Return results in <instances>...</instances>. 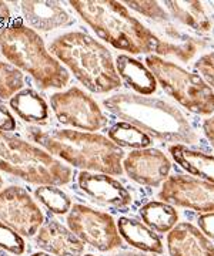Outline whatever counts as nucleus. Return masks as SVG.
<instances>
[{"mask_svg": "<svg viewBox=\"0 0 214 256\" xmlns=\"http://www.w3.org/2000/svg\"><path fill=\"white\" fill-rule=\"evenodd\" d=\"M26 134L49 154L82 171L113 176L123 174V150L102 134L39 127H29Z\"/></svg>", "mask_w": 214, "mask_h": 256, "instance_id": "1", "label": "nucleus"}, {"mask_svg": "<svg viewBox=\"0 0 214 256\" xmlns=\"http://www.w3.org/2000/svg\"><path fill=\"white\" fill-rule=\"evenodd\" d=\"M103 107L114 117L141 130L150 138L180 146H191L198 140L183 112L167 101L120 92L103 100Z\"/></svg>", "mask_w": 214, "mask_h": 256, "instance_id": "2", "label": "nucleus"}, {"mask_svg": "<svg viewBox=\"0 0 214 256\" xmlns=\"http://www.w3.org/2000/svg\"><path fill=\"white\" fill-rule=\"evenodd\" d=\"M49 52L89 92L104 94L121 87L112 53L84 32H69L56 37L50 43Z\"/></svg>", "mask_w": 214, "mask_h": 256, "instance_id": "3", "label": "nucleus"}, {"mask_svg": "<svg viewBox=\"0 0 214 256\" xmlns=\"http://www.w3.org/2000/svg\"><path fill=\"white\" fill-rule=\"evenodd\" d=\"M70 6L102 40L130 54L154 53L156 37L120 2L72 0Z\"/></svg>", "mask_w": 214, "mask_h": 256, "instance_id": "4", "label": "nucleus"}, {"mask_svg": "<svg viewBox=\"0 0 214 256\" xmlns=\"http://www.w3.org/2000/svg\"><path fill=\"white\" fill-rule=\"evenodd\" d=\"M0 50L12 66L28 73L42 88H63L70 74L45 46L36 30L22 22H10L0 28Z\"/></svg>", "mask_w": 214, "mask_h": 256, "instance_id": "5", "label": "nucleus"}, {"mask_svg": "<svg viewBox=\"0 0 214 256\" xmlns=\"http://www.w3.org/2000/svg\"><path fill=\"white\" fill-rule=\"evenodd\" d=\"M0 171L35 185L62 186L72 181V168L39 146L0 131Z\"/></svg>", "mask_w": 214, "mask_h": 256, "instance_id": "6", "label": "nucleus"}, {"mask_svg": "<svg viewBox=\"0 0 214 256\" xmlns=\"http://www.w3.org/2000/svg\"><path fill=\"white\" fill-rule=\"evenodd\" d=\"M146 66L163 90L184 108L200 116L213 114V88L200 76L190 73L171 62H166L160 56H147Z\"/></svg>", "mask_w": 214, "mask_h": 256, "instance_id": "7", "label": "nucleus"}, {"mask_svg": "<svg viewBox=\"0 0 214 256\" xmlns=\"http://www.w3.org/2000/svg\"><path fill=\"white\" fill-rule=\"evenodd\" d=\"M124 4L144 16L154 26L156 32H151L157 40L154 53L173 56L181 62L191 60L197 53L198 43L195 38L188 36L181 28H177L176 20L163 6H160L158 2H126Z\"/></svg>", "mask_w": 214, "mask_h": 256, "instance_id": "8", "label": "nucleus"}, {"mask_svg": "<svg viewBox=\"0 0 214 256\" xmlns=\"http://www.w3.org/2000/svg\"><path fill=\"white\" fill-rule=\"evenodd\" d=\"M67 228L83 244L100 252H110L121 246L117 224L112 216L83 204H75L67 214Z\"/></svg>", "mask_w": 214, "mask_h": 256, "instance_id": "9", "label": "nucleus"}, {"mask_svg": "<svg viewBox=\"0 0 214 256\" xmlns=\"http://www.w3.org/2000/svg\"><path fill=\"white\" fill-rule=\"evenodd\" d=\"M50 107L59 122L69 127L96 132L107 126V118L99 104L79 87L52 94Z\"/></svg>", "mask_w": 214, "mask_h": 256, "instance_id": "10", "label": "nucleus"}, {"mask_svg": "<svg viewBox=\"0 0 214 256\" xmlns=\"http://www.w3.org/2000/svg\"><path fill=\"white\" fill-rule=\"evenodd\" d=\"M0 222L32 238L45 224V215L26 190L8 186L0 191Z\"/></svg>", "mask_w": 214, "mask_h": 256, "instance_id": "11", "label": "nucleus"}, {"mask_svg": "<svg viewBox=\"0 0 214 256\" xmlns=\"http://www.w3.org/2000/svg\"><path fill=\"white\" fill-rule=\"evenodd\" d=\"M158 198L200 214L214 212V184L187 175H173L163 182Z\"/></svg>", "mask_w": 214, "mask_h": 256, "instance_id": "12", "label": "nucleus"}, {"mask_svg": "<svg viewBox=\"0 0 214 256\" xmlns=\"http://www.w3.org/2000/svg\"><path fill=\"white\" fill-rule=\"evenodd\" d=\"M171 162L161 151L154 148L134 150L123 161V171L134 182L156 188L168 178Z\"/></svg>", "mask_w": 214, "mask_h": 256, "instance_id": "13", "label": "nucleus"}, {"mask_svg": "<svg viewBox=\"0 0 214 256\" xmlns=\"http://www.w3.org/2000/svg\"><path fill=\"white\" fill-rule=\"evenodd\" d=\"M77 184L79 188L97 204L114 208H126L130 205V192L110 175L82 171L77 176Z\"/></svg>", "mask_w": 214, "mask_h": 256, "instance_id": "14", "label": "nucleus"}, {"mask_svg": "<svg viewBox=\"0 0 214 256\" xmlns=\"http://www.w3.org/2000/svg\"><path fill=\"white\" fill-rule=\"evenodd\" d=\"M36 245L55 256H83L84 244L56 220H47L36 234Z\"/></svg>", "mask_w": 214, "mask_h": 256, "instance_id": "15", "label": "nucleus"}, {"mask_svg": "<svg viewBox=\"0 0 214 256\" xmlns=\"http://www.w3.org/2000/svg\"><path fill=\"white\" fill-rule=\"evenodd\" d=\"M23 18L36 32H52L72 24V18L59 2L29 0L20 3Z\"/></svg>", "mask_w": 214, "mask_h": 256, "instance_id": "16", "label": "nucleus"}, {"mask_svg": "<svg viewBox=\"0 0 214 256\" xmlns=\"http://www.w3.org/2000/svg\"><path fill=\"white\" fill-rule=\"evenodd\" d=\"M170 256H214V245L190 222L177 224L167 235Z\"/></svg>", "mask_w": 214, "mask_h": 256, "instance_id": "17", "label": "nucleus"}, {"mask_svg": "<svg viewBox=\"0 0 214 256\" xmlns=\"http://www.w3.org/2000/svg\"><path fill=\"white\" fill-rule=\"evenodd\" d=\"M116 70L123 82L139 96H150L157 90V82L147 66L130 56H117Z\"/></svg>", "mask_w": 214, "mask_h": 256, "instance_id": "18", "label": "nucleus"}, {"mask_svg": "<svg viewBox=\"0 0 214 256\" xmlns=\"http://www.w3.org/2000/svg\"><path fill=\"white\" fill-rule=\"evenodd\" d=\"M117 224V229L120 236L129 245L133 248L139 249L140 252H146V254H157L161 255L164 248L163 242L158 238V235L150 229L146 224L134 220V218H126L121 216Z\"/></svg>", "mask_w": 214, "mask_h": 256, "instance_id": "19", "label": "nucleus"}, {"mask_svg": "<svg viewBox=\"0 0 214 256\" xmlns=\"http://www.w3.org/2000/svg\"><path fill=\"white\" fill-rule=\"evenodd\" d=\"M170 154L177 164L188 174L203 178L207 182L214 184V156L190 150L186 146L174 144L170 146Z\"/></svg>", "mask_w": 214, "mask_h": 256, "instance_id": "20", "label": "nucleus"}, {"mask_svg": "<svg viewBox=\"0 0 214 256\" xmlns=\"http://www.w3.org/2000/svg\"><path fill=\"white\" fill-rule=\"evenodd\" d=\"M10 108L25 122L40 124L49 120V106L46 100L35 90L23 88L9 101Z\"/></svg>", "mask_w": 214, "mask_h": 256, "instance_id": "21", "label": "nucleus"}, {"mask_svg": "<svg viewBox=\"0 0 214 256\" xmlns=\"http://www.w3.org/2000/svg\"><path fill=\"white\" fill-rule=\"evenodd\" d=\"M170 16L180 24L191 28L195 32L205 33L211 28L200 2H164Z\"/></svg>", "mask_w": 214, "mask_h": 256, "instance_id": "22", "label": "nucleus"}, {"mask_svg": "<svg viewBox=\"0 0 214 256\" xmlns=\"http://www.w3.org/2000/svg\"><path fill=\"white\" fill-rule=\"evenodd\" d=\"M143 224L158 234H166L178 222V214L173 205L163 201H150L140 208Z\"/></svg>", "mask_w": 214, "mask_h": 256, "instance_id": "23", "label": "nucleus"}, {"mask_svg": "<svg viewBox=\"0 0 214 256\" xmlns=\"http://www.w3.org/2000/svg\"><path fill=\"white\" fill-rule=\"evenodd\" d=\"M107 134L113 142L120 148L126 146L133 150H143L151 144V138L146 132L124 121H120L109 128Z\"/></svg>", "mask_w": 214, "mask_h": 256, "instance_id": "24", "label": "nucleus"}, {"mask_svg": "<svg viewBox=\"0 0 214 256\" xmlns=\"http://www.w3.org/2000/svg\"><path fill=\"white\" fill-rule=\"evenodd\" d=\"M35 198L55 215L69 214L72 208L70 196L55 185H39L35 190Z\"/></svg>", "mask_w": 214, "mask_h": 256, "instance_id": "25", "label": "nucleus"}, {"mask_svg": "<svg viewBox=\"0 0 214 256\" xmlns=\"http://www.w3.org/2000/svg\"><path fill=\"white\" fill-rule=\"evenodd\" d=\"M25 77L19 68L0 60V100H10L23 90Z\"/></svg>", "mask_w": 214, "mask_h": 256, "instance_id": "26", "label": "nucleus"}, {"mask_svg": "<svg viewBox=\"0 0 214 256\" xmlns=\"http://www.w3.org/2000/svg\"><path fill=\"white\" fill-rule=\"evenodd\" d=\"M0 248L13 255H23L26 250V244L22 235L0 222Z\"/></svg>", "mask_w": 214, "mask_h": 256, "instance_id": "27", "label": "nucleus"}, {"mask_svg": "<svg viewBox=\"0 0 214 256\" xmlns=\"http://www.w3.org/2000/svg\"><path fill=\"white\" fill-rule=\"evenodd\" d=\"M194 68L195 72H198L203 76L201 78L213 88L214 92V52L201 56L194 64Z\"/></svg>", "mask_w": 214, "mask_h": 256, "instance_id": "28", "label": "nucleus"}, {"mask_svg": "<svg viewBox=\"0 0 214 256\" xmlns=\"http://www.w3.org/2000/svg\"><path fill=\"white\" fill-rule=\"evenodd\" d=\"M15 130H16V120L9 111V108L3 102H0V131L10 132Z\"/></svg>", "mask_w": 214, "mask_h": 256, "instance_id": "29", "label": "nucleus"}, {"mask_svg": "<svg viewBox=\"0 0 214 256\" xmlns=\"http://www.w3.org/2000/svg\"><path fill=\"white\" fill-rule=\"evenodd\" d=\"M197 222H198V229L204 234L205 236L214 238V212L201 214Z\"/></svg>", "mask_w": 214, "mask_h": 256, "instance_id": "30", "label": "nucleus"}, {"mask_svg": "<svg viewBox=\"0 0 214 256\" xmlns=\"http://www.w3.org/2000/svg\"><path fill=\"white\" fill-rule=\"evenodd\" d=\"M10 18H12V13H10L8 3L0 2V28L5 26V24H8L10 22Z\"/></svg>", "mask_w": 214, "mask_h": 256, "instance_id": "31", "label": "nucleus"}, {"mask_svg": "<svg viewBox=\"0 0 214 256\" xmlns=\"http://www.w3.org/2000/svg\"><path fill=\"white\" fill-rule=\"evenodd\" d=\"M203 130H204V134L207 140L214 146V117H211V118H208L205 121L204 126H203Z\"/></svg>", "mask_w": 214, "mask_h": 256, "instance_id": "32", "label": "nucleus"}, {"mask_svg": "<svg viewBox=\"0 0 214 256\" xmlns=\"http://www.w3.org/2000/svg\"><path fill=\"white\" fill-rule=\"evenodd\" d=\"M112 256H151L147 255L146 252H140V250H120V252H116Z\"/></svg>", "mask_w": 214, "mask_h": 256, "instance_id": "33", "label": "nucleus"}, {"mask_svg": "<svg viewBox=\"0 0 214 256\" xmlns=\"http://www.w3.org/2000/svg\"><path fill=\"white\" fill-rule=\"evenodd\" d=\"M32 256H55V255H50V254H47V252H35V254H32Z\"/></svg>", "mask_w": 214, "mask_h": 256, "instance_id": "34", "label": "nucleus"}, {"mask_svg": "<svg viewBox=\"0 0 214 256\" xmlns=\"http://www.w3.org/2000/svg\"><path fill=\"white\" fill-rule=\"evenodd\" d=\"M2 186H3V180H2V176H0V191H2Z\"/></svg>", "mask_w": 214, "mask_h": 256, "instance_id": "35", "label": "nucleus"}, {"mask_svg": "<svg viewBox=\"0 0 214 256\" xmlns=\"http://www.w3.org/2000/svg\"><path fill=\"white\" fill-rule=\"evenodd\" d=\"M83 256H94V255H83Z\"/></svg>", "mask_w": 214, "mask_h": 256, "instance_id": "36", "label": "nucleus"}]
</instances>
